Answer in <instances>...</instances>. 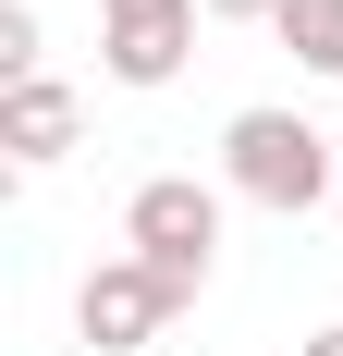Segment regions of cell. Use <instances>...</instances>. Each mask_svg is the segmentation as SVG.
I'll use <instances>...</instances> for the list:
<instances>
[{"label": "cell", "mask_w": 343, "mask_h": 356, "mask_svg": "<svg viewBox=\"0 0 343 356\" xmlns=\"http://www.w3.org/2000/svg\"><path fill=\"white\" fill-rule=\"evenodd\" d=\"M135 13H196V0H99V25H135Z\"/></svg>", "instance_id": "cell-9"}, {"label": "cell", "mask_w": 343, "mask_h": 356, "mask_svg": "<svg viewBox=\"0 0 343 356\" xmlns=\"http://www.w3.org/2000/svg\"><path fill=\"white\" fill-rule=\"evenodd\" d=\"M99 62L110 86H172L196 62V13H135V25H99Z\"/></svg>", "instance_id": "cell-5"}, {"label": "cell", "mask_w": 343, "mask_h": 356, "mask_svg": "<svg viewBox=\"0 0 343 356\" xmlns=\"http://www.w3.org/2000/svg\"><path fill=\"white\" fill-rule=\"evenodd\" d=\"M37 74V0H0V86Z\"/></svg>", "instance_id": "cell-7"}, {"label": "cell", "mask_w": 343, "mask_h": 356, "mask_svg": "<svg viewBox=\"0 0 343 356\" xmlns=\"http://www.w3.org/2000/svg\"><path fill=\"white\" fill-rule=\"evenodd\" d=\"M160 320H172V295H160V270H135V258H99V270L74 283V332H86L99 356L160 344Z\"/></svg>", "instance_id": "cell-3"}, {"label": "cell", "mask_w": 343, "mask_h": 356, "mask_svg": "<svg viewBox=\"0 0 343 356\" xmlns=\"http://www.w3.org/2000/svg\"><path fill=\"white\" fill-rule=\"evenodd\" d=\"M208 25H282V0H196Z\"/></svg>", "instance_id": "cell-8"}, {"label": "cell", "mask_w": 343, "mask_h": 356, "mask_svg": "<svg viewBox=\"0 0 343 356\" xmlns=\"http://www.w3.org/2000/svg\"><path fill=\"white\" fill-rule=\"evenodd\" d=\"M74 136H86V99H74L62 74H25V86H0V160H12V172H49V160H74Z\"/></svg>", "instance_id": "cell-4"}, {"label": "cell", "mask_w": 343, "mask_h": 356, "mask_svg": "<svg viewBox=\"0 0 343 356\" xmlns=\"http://www.w3.org/2000/svg\"><path fill=\"white\" fill-rule=\"evenodd\" d=\"M282 49H294V62H307V74H343V0H282Z\"/></svg>", "instance_id": "cell-6"}, {"label": "cell", "mask_w": 343, "mask_h": 356, "mask_svg": "<svg viewBox=\"0 0 343 356\" xmlns=\"http://www.w3.org/2000/svg\"><path fill=\"white\" fill-rule=\"evenodd\" d=\"M221 184L294 221V209H319V197H343V147L319 136L307 111H233V123H221Z\"/></svg>", "instance_id": "cell-1"}, {"label": "cell", "mask_w": 343, "mask_h": 356, "mask_svg": "<svg viewBox=\"0 0 343 356\" xmlns=\"http://www.w3.org/2000/svg\"><path fill=\"white\" fill-rule=\"evenodd\" d=\"M307 356H343V320H331V332H307Z\"/></svg>", "instance_id": "cell-10"}, {"label": "cell", "mask_w": 343, "mask_h": 356, "mask_svg": "<svg viewBox=\"0 0 343 356\" xmlns=\"http://www.w3.org/2000/svg\"><path fill=\"white\" fill-rule=\"evenodd\" d=\"M123 258H135V270H160L172 307H196L208 270H221V197H208L196 172H147L135 197H123Z\"/></svg>", "instance_id": "cell-2"}]
</instances>
